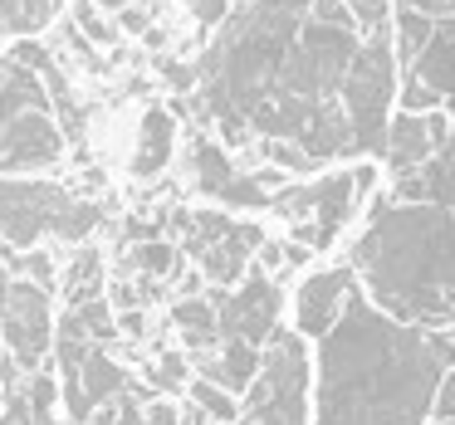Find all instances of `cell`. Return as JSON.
Masks as SVG:
<instances>
[{
    "label": "cell",
    "mask_w": 455,
    "mask_h": 425,
    "mask_svg": "<svg viewBox=\"0 0 455 425\" xmlns=\"http://www.w3.org/2000/svg\"><path fill=\"white\" fill-rule=\"evenodd\" d=\"M357 50L347 0H250L201 59V93L230 142H284L323 167L357 152L343 108Z\"/></svg>",
    "instance_id": "cell-1"
},
{
    "label": "cell",
    "mask_w": 455,
    "mask_h": 425,
    "mask_svg": "<svg viewBox=\"0 0 455 425\" xmlns=\"http://www.w3.org/2000/svg\"><path fill=\"white\" fill-rule=\"evenodd\" d=\"M455 362V327H416L353 294L318 352L314 425H426Z\"/></svg>",
    "instance_id": "cell-2"
},
{
    "label": "cell",
    "mask_w": 455,
    "mask_h": 425,
    "mask_svg": "<svg viewBox=\"0 0 455 425\" xmlns=\"http://www.w3.org/2000/svg\"><path fill=\"white\" fill-rule=\"evenodd\" d=\"M353 269L367 298L416 327H455V206L377 201Z\"/></svg>",
    "instance_id": "cell-3"
},
{
    "label": "cell",
    "mask_w": 455,
    "mask_h": 425,
    "mask_svg": "<svg viewBox=\"0 0 455 425\" xmlns=\"http://www.w3.org/2000/svg\"><path fill=\"white\" fill-rule=\"evenodd\" d=\"M69 132L54 118V103L44 79L11 59H0V177L11 171H44L64 157Z\"/></svg>",
    "instance_id": "cell-4"
},
{
    "label": "cell",
    "mask_w": 455,
    "mask_h": 425,
    "mask_svg": "<svg viewBox=\"0 0 455 425\" xmlns=\"http://www.w3.org/2000/svg\"><path fill=\"white\" fill-rule=\"evenodd\" d=\"M103 220V206L69 196L54 181H0V240L30 249L35 240H89Z\"/></svg>",
    "instance_id": "cell-5"
},
{
    "label": "cell",
    "mask_w": 455,
    "mask_h": 425,
    "mask_svg": "<svg viewBox=\"0 0 455 425\" xmlns=\"http://www.w3.org/2000/svg\"><path fill=\"white\" fill-rule=\"evenodd\" d=\"M392 98H396V50H392V25H382V30L363 35V50H357L343 83V108H347V122H353L357 152L387 147Z\"/></svg>",
    "instance_id": "cell-6"
},
{
    "label": "cell",
    "mask_w": 455,
    "mask_h": 425,
    "mask_svg": "<svg viewBox=\"0 0 455 425\" xmlns=\"http://www.w3.org/2000/svg\"><path fill=\"white\" fill-rule=\"evenodd\" d=\"M240 425H308V352L304 337L275 333L265 342L259 376L245 391Z\"/></svg>",
    "instance_id": "cell-7"
},
{
    "label": "cell",
    "mask_w": 455,
    "mask_h": 425,
    "mask_svg": "<svg viewBox=\"0 0 455 425\" xmlns=\"http://www.w3.org/2000/svg\"><path fill=\"white\" fill-rule=\"evenodd\" d=\"M372 171H338V177H323V181H299V186H284L275 191V206L279 216L289 220V240H299L304 249H328L338 240V230L347 225L353 216V201H357V186H367Z\"/></svg>",
    "instance_id": "cell-8"
},
{
    "label": "cell",
    "mask_w": 455,
    "mask_h": 425,
    "mask_svg": "<svg viewBox=\"0 0 455 425\" xmlns=\"http://www.w3.org/2000/svg\"><path fill=\"white\" fill-rule=\"evenodd\" d=\"M172 230L181 235L187 255L201 264V274L216 288H235L240 279L250 274V255L265 245V230L250 225V220H230L220 210H177L172 216Z\"/></svg>",
    "instance_id": "cell-9"
},
{
    "label": "cell",
    "mask_w": 455,
    "mask_h": 425,
    "mask_svg": "<svg viewBox=\"0 0 455 425\" xmlns=\"http://www.w3.org/2000/svg\"><path fill=\"white\" fill-rule=\"evenodd\" d=\"M54 327L60 323L50 313V288L35 284V279H11L5 294H0V337H5V347L15 352V362L25 372H35L50 357Z\"/></svg>",
    "instance_id": "cell-10"
},
{
    "label": "cell",
    "mask_w": 455,
    "mask_h": 425,
    "mask_svg": "<svg viewBox=\"0 0 455 425\" xmlns=\"http://www.w3.org/2000/svg\"><path fill=\"white\" fill-rule=\"evenodd\" d=\"M441 103L455 108V15H435L426 44L406 59V83H402V108L431 113Z\"/></svg>",
    "instance_id": "cell-11"
},
{
    "label": "cell",
    "mask_w": 455,
    "mask_h": 425,
    "mask_svg": "<svg viewBox=\"0 0 455 425\" xmlns=\"http://www.w3.org/2000/svg\"><path fill=\"white\" fill-rule=\"evenodd\" d=\"M279 288L269 284L265 269H250L230 294H216V308H220V337H245V342H269L279 333Z\"/></svg>",
    "instance_id": "cell-12"
},
{
    "label": "cell",
    "mask_w": 455,
    "mask_h": 425,
    "mask_svg": "<svg viewBox=\"0 0 455 425\" xmlns=\"http://www.w3.org/2000/svg\"><path fill=\"white\" fill-rule=\"evenodd\" d=\"M445 138H451V122H445L441 108H431V113L402 108L392 122H387V147H382V157H387V167H392V177H406V171H416L435 147H441Z\"/></svg>",
    "instance_id": "cell-13"
},
{
    "label": "cell",
    "mask_w": 455,
    "mask_h": 425,
    "mask_svg": "<svg viewBox=\"0 0 455 425\" xmlns=\"http://www.w3.org/2000/svg\"><path fill=\"white\" fill-rule=\"evenodd\" d=\"M64 405H69V421H89L103 401H113L118 391H128V372L108 357V347L93 342L84 357L79 376H64Z\"/></svg>",
    "instance_id": "cell-14"
},
{
    "label": "cell",
    "mask_w": 455,
    "mask_h": 425,
    "mask_svg": "<svg viewBox=\"0 0 455 425\" xmlns=\"http://www.w3.org/2000/svg\"><path fill=\"white\" fill-rule=\"evenodd\" d=\"M357 294V269H323V274H308L299 288V327L308 337H323L328 327L343 318L347 298Z\"/></svg>",
    "instance_id": "cell-15"
},
{
    "label": "cell",
    "mask_w": 455,
    "mask_h": 425,
    "mask_svg": "<svg viewBox=\"0 0 455 425\" xmlns=\"http://www.w3.org/2000/svg\"><path fill=\"white\" fill-rule=\"evenodd\" d=\"M396 196H402V201H435V206H455V132L416 171L396 177Z\"/></svg>",
    "instance_id": "cell-16"
},
{
    "label": "cell",
    "mask_w": 455,
    "mask_h": 425,
    "mask_svg": "<svg viewBox=\"0 0 455 425\" xmlns=\"http://www.w3.org/2000/svg\"><path fill=\"white\" fill-rule=\"evenodd\" d=\"M15 59L30 64V69L44 79V89H50V103H54V118H60V128L69 132V138H79V132H84V108H79V98H74L69 79H64L60 59H54V54L44 50V44H35V40H20V44H15Z\"/></svg>",
    "instance_id": "cell-17"
},
{
    "label": "cell",
    "mask_w": 455,
    "mask_h": 425,
    "mask_svg": "<svg viewBox=\"0 0 455 425\" xmlns=\"http://www.w3.org/2000/svg\"><path fill=\"white\" fill-rule=\"evenodd\" d=\"M259 362H265V352H259L255 342H245V337H220L216 357H206L201 362V376H211V382H220L226 391H250V382L259 376Z\"/></svg>",
    "instance_id": "cell-18"
},
{
    "label": "cell",
    "mask_w": 455,
    "mask_h": 425,
    "mask_svg": "<svg viewBox=\"0 0 455 425\" xmlns=\"http://www.w3.org/2000/svg\"><path fill=\"white\" fill-rule=\"evenodd\" d=\"M172 142H177V118L167 108H148L138 128V147H132V177H157L172 161Z\"/></svg>",
    "instance_id": "cell-19"
},
{
    "label": "cell",
    "mask_w": 455,
    "mask_h": 425,
    "mask_svg": "<svg viewBox=\"0 0 455 425\" xmlns=\"http://www.w3.org/2000/svg\"><path fill=\"white\" fill-rule=\"evenodd\" d=\"M172 323L181 327V337H187L191 352H211V347H220V308H216V294H211V298L187 294L177 308H172Z\"/></svg>",
    "instance_id": "cell-20"
},
{
    "label": "cell",
    "mask_w": 455,
    "mask_h": 425,
    "mask_svg": "<svg viewBox=\"0 0 455 425\" xmlns=\"http://www.w3.org/2000/svg\"><path fill=\"white\" fill-rule=\"evenodd\" d=\"M191 177H196V191L211 201L226 196V186L235 181V167H230V157L216 147V142L196 138V147H191Z\"/></svg>",
    "instance_id": "cell-21"
},
{
    "label": "cell",
    "mask_w": 455,
    "mask_h": 425,
    "mask_svg": "<svg viewBox=\"0 0 455 425\" xmlns=\"http://www.w3.org/2000/svg\"><path fill=\"white\" fill-rule=\"evenodd\" d=\"M64 288H69V308H79V303H89V298L103 294V255L99 249H84V255L69 259Z\"/></svg>",
    "instance_id": "cell-22"
},
{
    "label": "cell",
    "mask_w": 455,
    "mask_h": 425,
    "mask_svg": "<svg viewBox=\"0 0 455 425\" xmlns=\"http://www.w3.org/2000/svg\"><path fill=\"white\" fill-rule=\"evenodd\" d=\"M54 0H0V30L11 35H35L40 25L54 20Z\"/></svg>",
    "instance_id": "cell-23"
},
{
    "label": "cell",
    "mask_w": 455,
    "mask_h": 425,
    "mask_svg": "<svg viewBox=\"0 0 455 425\" xmlns=\"http://www.w3.org/2000/svg\"><path fill=\"white\" fill-rule=\"evenodd\" d=\"M128 269H138L142 279L177 274V245H167V240H138V245L128 249Z\"/></svg>",
    "instance_id": "cell-24"
},
{
    "label": "cell",
    "mask_w": 455,
    "mask_h": 425,
    "mask_svg": "<svg viewBox=\"0 0 455 425\" xmlns=\"http://www.w3.org/2000/svg\"><path fill=\"white\" fill-rule=\"evenodd\" d=\"M89 425H148V405L132 391H118L113 401H103L99 411L89 415Z\"/></svg>",
    "instance_id": "cell-25"
},
{
    "label": "cell",
    "mask_w": 455,
    "mask_h": 425,
    "mask_svg": "<svg viewBox=\"0 0 455 425\" xmlns=\"http://www.w3.org/2000/svg\"><path fill=\"white\" fill-rule=\"evenodd\" d=\"M191 401L201 405V411L211 415V421H235V391H226L220 382H211V376H201V382H191Z\"/></svg>",
    "instance_id": "cell-26"
},
{
    "label": "cell",
    "mask_w": 455,
    "mask_h": 425,
    "mask_svg": "<svg viewBox=\"0 0 455 425\" xmlns=\"http://www.w3.org/2000/svg\"><path fill=\"white\" fill-rule=\"evenodd\" d=\"M74 25H79L93 44H113V40H118V25L108 20V11H103L99 0H79V5H74Z\"/></svg>",
    "instance_id": "cell-27"
},
{
    "label": "cell",
    "mask_w": 455,
    "mask_h": 425,
    "mask_svg": "<svg viewBox=\"0 0 455 425\" xmlns=\"http://www.w3.org/2000/svg\"><path fill=\"white\" fill-rule=\"evenodd\" d=\"M347 11H353L357 30H382V25H392V0H347Z\"/></svg>",
    "instance_id": "cell-28"
},
{
    "label": "cell",
    "mask_w": 455,
    "mask_h": 425,
    "mask_svg": "<svg viewBox=\"0 0 455 425\" xmlns=\"http://www.w3.org/2000/svg\"><path fill=\"white\" fill-rule=\"evenodd\" d=\"M181 382H187V357H181V352H167V357L157 362V386H167V391H172V386H181Z\"/></svg>",
    "instance_id": "cell-29"
},
{
    "label": "cell",
    "mask_w": 455,
    "mask_h": 425,
    "mask_svg": "<svg viewBox=\"0 0 455 425\" xmlns=\"http://www.w3.org/2000/svg\"><path fill=\"white\" fill-rule=\"evenodd\" d=\"M187 11L196 15L201 25H220L230 15V0H187Z\"/></svg>",
    "instance_id": "cell-30"
},
{
    "label": "cell",
    "mask_w": 455,
    "mask_h": 425,
    "mask_svg": "<svg viewBox=\"0 0 455 425\" xmlns=\"http://www.w3.org/2000/svg\"><path fill=\"white\" fill-rule=\"evenodd\" d=\"M25 274H30L35 284L50 288V284H54V259L44 255V249H30V259H25Z\"/></svg>",
    "instance_id": "cell-31"
},
{
    "label": "cell",
    "mask_w": 455,
    "mask_h": 425,
    "mask_svg": "<svg viewBox=\"0 0 455 425\" xmlns=\"http://www.w3.org/2000/svg\"><path fill=\"white\" fill-rule=\"evenodd\" d=\"M435 415H441V421H455V372H445L441 391H435Z\"/></svg>",
    "instance_id": "cell-32"
},
{
    "label": "cell",
    "mask_w": 455,
    "mask_h": 425,
    "mask_svg": "<svg viewBox=\"0 0 455 425\" xmlns=\"http://www.w3.org/2000/svg\"><path fill=\"white\" fill-rule=\"evenodd\" d=\"M148 425H181V411L172 401H152L148 405Z\"/></svg>",
    "instance_id": "cell-33"
},
{
    "label": "cell",
    "mask_w": 455,
    "mask_h": 425,
    "mask_svg": "<svg viewBox=\"0 0 455 425\" xmlns=\"http://www.w3.org/2000/svg\"><path fill=\"white\" fill-rule=\"evenodd\" d=\"M162 74H167L172 89H191L201 79V69H187V64H162Z\"/></svg>",
    "instance_id": "cell-34"
},
{
    "label": "cell",
    "mask_w": 455,
    "mask_h": 425,
    "mask_svg": "<svg viewBox=\"0 0 455 425\" xmlns=\"http://www.w3.org/2000/svg\"><path fill=\"white\" fill-rule=\"evenodd\" d=\"M411 11H426V15H455V0H402Z\"/></svg>",
    "instance_id": "cell-35"
},
{
    "label": "cell",
    "mask_w": 455,
    "mask_h": 425,
    "mask_svg": "<svg viewBox=\"0 0 455 425\" xmlns=\"http://www.w3.org/2000/svg\"><path fill=\"white\" fill-rule=\"evenodd\" d=\"M118 25H123V30H132V35H148V15L132 11V5H123V11H118Z\"/></svg>",
    "instance_id": "cell-36"
},
{
    "label": "cell",
    "mask_w": 455,
    "mask_h": 425,
    "mask_svg": "<svg viewBox=\"0 0 455 425\" xmlns=\"http://www.w3.org/2000/svg\"><path fill=\"white\" fill-rule=\"evenodd\" d=\"M118 327H123L128 337H138V333H142V313H138V308H132V313H123V323H118Z\"/></svg>",
    "instance_id": "cell-37"
},
{
    "label": "cell",
    "mask_w": 455,
    "mask_h": 425,
    "mask_svg": "<svg viewBox=\"0 0 455 425\" xmlns=\"http://www.w3.org/2000/svg\"><path fill=\"white\" fill-rule=\"evenodd\" d=\"M99 5H103V11H108V15H118L123 5H128V0H99Z\"/></svg>",
    "instance_id": "cell-38"
},
{
    "label": "cell",
    "mask_w": 455,
    "mask_h": 425,
    "mask_svg": "<svg viewBox=\"0 0 455 425\" xmlns=\"http://www.w3.org/2000/svg\"><path fill=\"white\" fill-rule=\"evenodd\" d=\"M5 284H11V274H5V269H0V294H5ZM0 405H5V396H0Z\"/></svg>",
    "instance_id": "cell-39"
},
{
    "label": "cell",
    "mask_w": 455,
    "mask_h": 425,
    "mask_svg": "<svg viewBox=\"0 0 455 425\" xmlns=\"http://www.w3.org/2000/svg\"><path fill=\"white\" fill-rule=\"evenodd\" d=\"M441 425H455V421H441Z\"/></svg>",
    "instance_id": "cell-40"
},
{
    "label": "cell",
    "mask_w": 455,
    "mask_h": 425,
    "mask_svg": "<svg viewBox=\"0 0 455 425\" xmlns=\"http://www.w3.org/2000/svg\"><path fill=\"white\" fill-rule=\"evenodd\" d=\"M54 5H64V0H54Z\"/></svg>",
    "instance_id": "cell-41"
}]
</instances>
